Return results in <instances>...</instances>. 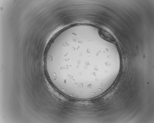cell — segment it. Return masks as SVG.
Masks as SVG:
<instances>
[{"label":"cell","mask_w":154,"mask_h":123,"mask_svg":"<svg viewBox=\"0 0 154 123\" xmlns=\"http://www.w3.org/2000/svg\"><path fill=\"white\" fill-rule=\"evenodd\" d=\"M100 37L104 39L109 42L115 43V39L114 37L108 31L104 29H100L99 32Z\"/></svg>","instance_id":"cell-1"}]
</instances>
